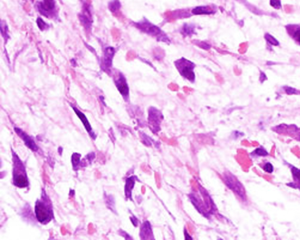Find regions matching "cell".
Here are the masks:
<instances>
[{"mask_svg": "<svg viewBox=\"0 0 300 240\" xmlns=\"http://www.w3.org/2000/svg\"><path fill=\"white\" fill-rule=\"evenodd\" d=\"M35 213L38 221L42 224L49 222L53 216V211L51 203L48 202L47 196H42L41 200L36 202Z\"/></svg>", "mask_w": 300, "mask_h": 240, "instance_id": "6da1fadb", "label": "cell"}, {"mask_svg": "<svg viewBox=\"0 0 300 240\" xmlns=\"http://www.w3.org/2000/svg\"><path fill=\"white\" fill-rule=\"evenodd\" d=\"M14 169H13V182L18 187L24 188L28 186V180L26 175L24 164L18 156L15 153L13 155Z\"/></svg>", "mask_w": 300, "mask_h": 240, "instance_id": "7a4b0ae2", "label": "cell"}, {"mask_svg": "<svg viewBox=\"0 0 300 240\" xmlns=\"http://www.w3.org/2000/svg\"><path fill=\"white\" fill-rule=\"evenodd\" d=\"M14 129L16 133L22 139L23 141H24L27 146L30 149H31L32 151L34 152H36L38 150V147L36 145L35 142L31 136H28L26 133H25L21 129L17 128H15Z\"/></svg>", "mask_w": 300, "mask_h": 240, "instance_id": "3957f363", "label": "cell"}, {"mask_svg": "<svg viewBox=\"0 0 300 240\" xmlns=\"http://www.w3.org/2000/svg\"><path fill=\"white\" fill-rule=\"evenodd\" d=\"M74 111L75 112V113H76L77 116L79 117V118L81 120L82 122L83 125L84 126L85 128L86 129L87 132H88V134L90 135V136L93 139H96V136L94 134V132H93L92 130V126H90V123L88 122V119L86 117V116L82 112L79 111L78 109H77L75 107H73Z\"/></svg>", "mask_w": 300, "mask_h": 240, "instance_id": "277c9868", "label": "cell"}, {"mask_svg": "<svg viewBox=\"0 0 300 240\" xmlns=\"http://www.w3.org/2000/svg\"><path fill=\"white\" fill-rule=\"evenodd\" d=\"M116 83L118 90L121 94L123 96H127L129 95V87L124 76L120 75Z\"/></svg>", "mask_w": 300, "mask_h": 240, "instance_id": "5b68a950", "label": "cell"}, {"mask_svg": "<svg viewBox=\"0 0 300 240\" xmlns=\"http://www.w3.org/2000/svg\"><path fill=\"white\" fill-rule=\"evenodd\" d=\"M114 54V49L107 48L105 50L104 57V64L106 68H109L112 65V60Z\"/></svg>", "mask_w": 300, "mask_h": 240, "instance_id": "8992f818", "label": "cell"}, {"mask_svg": "<svg viewBox=\"0 0 300 240\" xmlns=\"http://www.w3.org/2000/svg\"><path fill=\"white\" fill-rule=\"evenodd\" d=\"M192 69H193V67L187 64L185 65V66H183V68L181 67V72L183 76L186 77L189 80H192L194 78V74Z\"/></svg>", "mask_w": 300, "mask_h": 240, "instance_id": "52a82bcc", "label": "cell"}, {"mask_svg": "<svg viewBox=\"0 0 300 240\" xmlns=\"http://www.w3.org/2000/svg\"><path fill=\"white\" fill-rule=\"evenodd\" d=\"M55 6L54 0H43L41 6L42 10L45 11H50L53 10Z\"/></svg>", "mask_w": 300, "mask_h": 240, "instance_id": "ba28073f", "label": "cell"}, {"mask_svg": "<svg viewBox=\"0 0 300 240\" xmlns=\"http://www.w3.org/2000/svg\"><path fill=\"white\" fill-rule=\"evenodd\" d=\"M134 185V180H133V178H129L128 179L127 182H126V186H125V195L126 197H131V190L133 189V187Z\"/></svg>", "mask_w": 300, "mask_h": 240, "instance_id": "9c48e42d", "label": "cell"}, {"mask_svg": "<svg viewBox=\"0 0 300 240\" xmlns=\"http://www.w3.org/2000/svg\"><path fill=\"white\" fill-rule=\"evenodd\" d=\"M193 12L195 14H209L212 13L211 11L208 10V8L206 6L196 7L193 10Z\"/></svg>", "mask_w": 300, "mask_h": 240, "instance_id": "30bf717a", "label": "cell"}, {"mask_svg": "<svg viewBox=\"0 0 300 240\" xmlns=\"http://www.w3.org/2000/svg\"><path fill=\"white\" fill-rule=\"evenodd\" d=\"M294 30H291V35L294 40L300 44V27L297 26Z\"/></svg>", "mask_w": 300, "mask_h": 240, "instance_id": "8fae6325", "label": "cell"}, {"mask_svg": "<svg viewBox=\"0 0 300 240\" xmlns=\"http://www.w3.org/2000/svg\"><path fill=\"white\" fill-rule=\"evenodd\" d=\"M80 157H81V155L79 154H77V153H74L72 155V164H73V168L75 169V170L77 169V168L79 166V164L80 163Z\"/></svg>", "mask_w": 300, "mask_h": 240, "instance_id": "7c38bea8", "label": "cell"}, {"mask_svg": "<svg viewBox=\"0 0 300 240\" xmlns=\"http://www.w3.org/2000/svg\"><path fill=\"white\" fill-rule=\"evenodd\" d=\"M265 38L266 40L268 41L269 43H270L271 44L275 45V46L278 45V42L277 41V40H276L273 36H271L270 34H265Z\"/></svg>", "mask_w": 300, "mask_h": 240, "instance_id": "4fadbf2b", "label": "cell"}, {"mask_svg": "<svg viewBox=\"0 0 300 240\" xmlns=\"http://www.w3.org/2000/svg\"><path fill=\"white\" fill-rule=\"evenodd\" d=\"M37 23L39 28L41 30H43L47 28V24L45 23L41 18H38L37 19Z\"/></svg>", "mask_w": 300, "mask_h": 240, "instance_id": "5bb4252c", "label": "cell"}, {"mask_svg": "<svg viewBox=\"0 0 300 240\" xmlns=\"http://www.w3.org/2000/svg\"><path fill=\"white\" fill-rule=\"evenodd\" d=\"M263 169L266 172L271 173L273 171V167L272 164H271V163H267L265 164V166L263 167Z\"/></svg>", "mask_w": 300, "mask_h": 240, "instance_id": "9a60e30c", "label": "cell"}, {"mask_svg": "<svg viewBox=\"0 0 300 240\" xmlns=\"http://www.w3.org/2000/svg\"><path fill=\"white\" fill-rule=\"evenodd\" d=\"M271 5L275 8H280L281 7V2L280 0H271Z\"/></svg>", "mask_w": 300, "mask_h": 240, "instance_id": "2e32d148", "label": "cell"}, {"mask_svg": "<svg viewBox=\"0 0 300 240\" xmlns=\"http://www.w3.org/2000/svg\"><path fill=\"white\" fill-rule=\"evenodd\" d=\"M256 152L259 154L260 156H266L267 155V153L266 152L265 150L261 149H258L256 150Z\"/></svg>", "mask_w": 300, "mask_h": 240, "instance_id": "e0dca14e", "label": "cell"}, {"mask_svg": "<svg viewBox=\"0 0 300 240\" xmlns=\"http://www.w3.org/2000/svg\"><path fill=\"white\" fill-rule=\"evenodd\" d=\"M286 91L288 94H296V90L294 89L293 88L287 87V88H286Z\"/></svg>", "mask_w": 300, "mask_h": 240, "instance_id": "ac0fdd59", "label": "cell"}]
</instances>
